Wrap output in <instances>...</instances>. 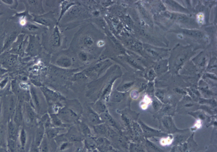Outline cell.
<instances>
[{
	"label": "cell",
	"instance_id": "obj_47",
	"mask_svg": "<svg viewBox=\"0 0 217 152\" xmlns=\"http://www.w3.org/2000/svg\"><path fill=\"white\" fill-rule=\"evenodd\" d=\"M2 135L1 133H0V145L2 144Z\"/></svg>",
	"mask_w": 217,
	"mask_h": 152
},
{
	"label": "cell",
	"instance_id": "obj_33",
	"mask_svg": "<svg viewBox=\"0 0 217 152\" xmlns=\"http://www.w3.org/2000/svg\"><path fill=\"white\" fill-rule=\"evenodd\" d=\"M148 76L149 78V79H153L154 78L155 76V73H154V71L152 69H151L149 72Z\"/></svg>",
	"mask_w": 217,
	"mask_h": 152
},
{
	"label": "cell",
	"instance_id": "obj_45",
	"mask_svg": "<svg viewBox=\"0 0 217 152\" xmlns=\"http://www.w3.org/2000/svg\"><path fill=\"white\" fill-rule=\"evenodd\" d=\"M2 2H4L6 3L7 4H12V3H13V1H3Z\"/></svg>",
	"mask_w": 217,
	"mask_h": 152
},
{
	"label": "cell",
	"instance_id": "obj_24",
	"mask_svg": "<svg viewBox=\"0 0 217 152\" xmlns=\"http://www.w3.org/2000/svg\"><path fill=\"white\" fill-rule=\"evenodd\" d=\"M83 42L85 45L87 46H89V47L92 46L94 43L93 39L89 36H86L85 38V39H84Z\"/></svg>",
	"mask_w": 217,
	"mask_h": 152
},
{
	"label": "cell",
	"instance_id": "obj_42",
	"mask_svg": "<svg viewBox=\"0 0 217 152\" xmlns=\"http://www.w3.org/2000/svg\"><path fill=\"white\" fill-rule=\"evenodd\" d=\"M198 19L199 22L200 23H202L203 22V15L202 14H200L198 16Z\"/></svg>",
	"mask_w": 217,
	"mask_h": 152
},
{
	"label": "cell",
	"instance_id": "obj_17",
	"mask_svg": "<svg viewBox=\"0 0 217 152\" xmlns=\"http://www.w3.org/2000/svg\"><path fill=\"white\" fill-rule=\"evenodd\" d=\"M69 2H70L69 1H68V2L65 1V2H64L63 3L62 5V11L60 19L61 17V16H62L63 14L65 12V11H67V9H68V8L70 6H72V5L74 4V3Z\"/></svg>",
	"mask_w": 217,
	"mask_h": 152
},
{
	"label": "cell",
	"instance_id": "obj_7",
	"mask_svg": "<svg viewBox=\"0 0 217 152\" xmlns=\"http://www.w3.org/2000/svg\"><path fill=\"white\" fill-rule=\"evenodd\" d=\"M101 118L102 120H104L106 123H107L109 124L112 126H115L116 124L114 120H113L111 116L107 112H105L104 113L101 114Z\"/></svg>",
	"mask_w": 217,
	"mask_h": 152
},
{
	"label": "cell",
	"instance_id": "obj_38",
	"mask_svg": "<svg viewBox=\"0 0 217 152\" xmlns=\"http://www.w3.org/2000/svg\"><path fill=\"white\" fill-rule=\"evenodd\" d=\"M28 28L30 31H34V30H37L38 29V27L33 25H30L28 26Z\"/></svg>",
	"mask_w": 217,
	"mask_h": 152
},
{
	"label": "cell",
	"instance_id": "obj_49",
	"mask_svg": "<svg viewBox=\"0 0 217 152\" xmlns=\"http://www.w3.org/2000/svg\"><path fill=\"white\" fill-rule=\"evenodd\" d=\"M0 152H8L7 151H6L5 149L4 148H2V147H0Z\"/></svg>",
	"mask_w": 217,
	"mask_h": 152
},
{
	"label": "cell",
	"instance_id": "obj_9",
	"mask_svg": "<svg viewBox=\"0 0 217 152\" xmlns=\"http://www.w3.org/2000/svg\"><path fill=\"white\" fill-rule=\"evenodd\" d=\"M67 137L68 138L72 141H79L81 140L82 138L80 135L76 131H73V130L69 132V133L67 135Z\"/></svg>",
	"mask_w": 217,
	"mask_h": 152
},
{
	"label": "cell",
	"instance_id": "obj_26",
	"mask_svg": "<svg viewBox=\"0 0 217 152\" xmlns=\"http://www.w3.org/2000/svg\"><path fill=\"white\" fill-rule=\"evenodd\" d=\"M31 93L33 97V100H34V103H35L36 106H37V107H39L40 104H39V100H38V97H37V95H36V92H35V91H34L33 89H32Z\"/></svg>",
	"mask_w": 217,
	"mask_h": 152
},
{
	"label": "cell",
	"instance_id": "obj_46",
	"mask_svg": "<svg viewBox=\"0 0 217 152\" xmlns=\"http://www.w3.org/2000/svg\"><path fill=\"white\" fill-rule=\"evenodd\" d=\"M18 152H24V148L23 147H20L18 150Z\"/></svg>",
	"mask_w": 217,
	"mask_h": 152
},
{
	"label": "cell",
	"instance_id": "obj_48",
	"mask_svg": "<svg viewBox=\"0 0 217 152\" xmlns=\"http://www.w3.org/2000/svg\"><path fill=\"white\" fill-rule=\"evenodd\" d=\"M75 152H83L82 149L81 148H77V150H76Z\"/></svg>",
	"mask_w": 217,
	"mask_h": 152
},
{
	"label": "cell",
	"instance_id": "obj_30",
	"mask_svg": "<svg viewBox=\"0 0 217 152\" xmlns=\"http://www.w3.org/2000/svg\"><path fill=\"white\" fill-rule=\"evenodd\" d=\"M29 152H39V147L36 146L34 143H33L31 146Z\"/></svg>",
	"mask_w": 217,
	"mask_h": 152
},
{
	"label": "cell",
	"instance_id": "obj_28",
	"mask_svg": "<svg viewBox=\"0 0 217 152\" xmlns=\"http://www.w3.org/2000/svg\"><path fill=\"white\" fill-rule=\"evenodd\" d=\"M16 61V57L15 56H11L9 57L7 61V63L9 66L12 65Z\"/></svg>",
	"mask_w": 217,
	"mask_h": 152
},
{
	"label": "cell",
	"instance_id": "obj_27",
	"mask_svg": "<svg viewBox=\"0 0 217 152\" xmlns=\"http://www.w3.org/2000/svg\"><path fill=\"white\" fill-rule=\"evenodd\" d=\"M81 128H82V131L85 135H89V134L90 133V130L86 125L84 124L82 125Z\"/></svg>",
	"mask_w": 217,
	"mask_h": 152
},
{
	"label": "cell",
	"instance_id": "obj_5",
	"mask_svg": "<svg viewBox=\"0 0 217 152\" xmlns=\"http://www.w3.org/2000/svg\"><path fill=\"white\" fill-rule=\"evenodd\" d=\"M182 32L183 33L185 34L193 36V37L201 38L203 36V33L200 31H197V30L185 29V30H183Z\"/></svg>",
	"mask_w": 217,
	"mask_h": 152
},
{
	"label": "cell",
	"instance_id": "obj_14",
	"mask_svg": "<svg viewBox=\"0 0 217 152\" xmlns=\"http://www.w3.org/2000/svg\"><path fill=\"white\" fill-rule=\"evenodd\" d=\"M20 142L21 147L24 148L27 142V134L24 129H22L21 131L20 134Z\"/></svg>",
	"mask_w": 217,
	"mask_h": 152
},
{
	"label": "cell",
	"instance_id": "obj_18",
	"mask_svg": "<svg viewBox=\"0 0 217 152\" xmlns=\"http://www.w3.org/2000/svg\"><path fill=\"white\" fill-rule=\"evenodd\" d=\"M35 21L39 23L45 25H50L51 24V22L49 19H46L45 17H37L35 19Z\"/></svg>",
	"mask_w": 217,
	"mask_h": 152
},
{
	"label": "cell",
	"instance_id": "obj_36",
	"mask_svg": "<svg viewBox=\"0 0 217 152\" xmlns=\"http://www.w3.org/2000/svg\"><path fill=\"white\" fill-rule=\"evenodd\" d=\"M68 146H69L68 143L65 142V143H63V144L61 145L60 149H61V150H65V149L67 148V147H68Z\"/></svg>",
	"mask_w": 217,
	"mask_h": 152
},
{
	"label": "cell",
	"instance_id": "obj_10",
	"mask_svg": "<svg viewBox=\"0 0 217 152\" xmlns=\"http://www.w3.org/2000/svg\"><path fill=\"white\" fill-rule=\"evenodd\" d=\"M95 131L96 133L100 135H104L106 133L107 129L106 127L104 124H99L94 127Z\"/></svg>",
	"mask_w": 217,
	"mask_h": 152
},
{
	"label": "cell",
	"instance_id": "obj_25",
	"mask_svg": "<svg viewBox=\"0 0 217 152\" xmlns=\"http://www.w3.org/2000/svg\"><path fill=\"white\" fill-rule=\"evenodd\" d=\"M81 9L80 8L77 7H75L71 9L70 12V14L72 15H75L79 14L81 13Z\"/></svg>",
	"mask_w": 217,
	"mask_h": 152
},
{
	"label": "cell",
	"instance_id": "obj_39",
	"mask_svg": "<svg viewBox=\"0 0 217 152\" xmlns=\"http://www.w3.org/2000/svg\"><path fill=\"white\" fill-rule=\"evenodd\" d=\"M184 59H185V57L184 56H181V57L179 58L177 61V64H180L184 61Z\"/></svg>",
	"mask_w": 217,
	"mask_h": 152
},
{
	"label": "cell",
	"instance_id": "obj_6",
	"mask_svg": "<svg viewBox=\"0 0 217 152\" xmlns=\"http://www.w3.org/2000/svg\"><path fill=\"white\" fill-rule=\"evenodd\" d=\"M57 64L61 67H68L72 65V61L67 57H61L57 61Z\"/></svg>",
	"mask_w": 217,
	"mask_h": 152
},
{
	"label": "cell",
	"instance_id": "obj_35",
	"mask_svg": "<svg viewBox=\"0 0 217 152\" xmlns=\"http://www.w3.org/2000/svg\"><path fill=\"white\" fill-rule=\"evenodd\" d=\"M80 57L82 61H86L87 60V56L84 53H81L80 54Z\"/></svg>",
	"mask_w": 217,
	"mask_h": 152
},
{
	"label": "cell",
	"instance_id": "obj_15",
	"mask_svg": "<svg viewBox=\"0 0 217 152\" xmlns=\"http://www.w3.org/2000/svg\"><path fill=\"white\" fill-rule=\"evenodd\" d=\"M59 128H49L46 131L47 137L49 138H54L59 133Z\"/></svg>",
	"mask_w": 217,
	"mask_h": 152
},
{
	"label": "cell",
	"instance_id": "obj_20",
	"mask_svg": "<svg viewBox=\"0 0 217 152\" xmlns=\"http://www.w3.org/2000/svg\"><path fill=\"white\" fill-rule=\"evenodd\" d=\"M86 146L88 149L93 150L95 148L96 144L95 141L93 139L90 138L87 139L86 141Z\"/></svg>",
	"mask_w": 217,
	"mask_h": 152
},
{
	"label": "cell",
	"instance_id": "obj_4",
	"mask_svg": "<svg viewBox=\"0 0 217 152\" xmlns=\"http://www.w3.org/2000/svg\"><path fill=\"white\" fill-rule=\"evenodd\" d=\"M8 131H9V138L14 140H16L17 135V129L15 125L12 122H10L9 123Z\"/></svg>",
	"mask_w": 217,
	"mask_h": 152
},
{
	"label": "cell",
	"instance_id": "obj_13",
	"mask_svg": "<svg viewBox=\"0 0 217 152\" xmlns=\"http://www.w3.org/2000/svg\"><path fill=\"white\" fill-rule=\"evenodd\" d=\"M43 91L45 95L47 96V98H49V99L53 100V99H57V98H58V96H59L57 94L53 92L51 90H49V89H47V88H44Z\"/></svg>",
	"mask_w": 217,
	"mask_h": 152
},
{
	"label": "cell",
	"instance_id": "obj_11",
	"mask_svg": "<svg viewBox=\"0 0 217 152\" xmlns=\"http://www.w3.org/2000/svg\"><path fill=\"white\" fill-rule=\"evenodd\" d=\"M39 148V152H50L49 144H48L47 139L45 137L43 140Z\"/></svg>",
	"mask_w": 217,
	"mask_h": 152
},
{
	"label": "cell",
	"instance_id": "obj_3",
	"mask_svg": "<svg viewBox=\"0 0 217 152\" xmlns=\"http://www.w3.org/2000/svg\"><path fill=\"white\" fill-rule=\"evenodd\" d=\"M44 127H39L36 132L34 142V144L36 146L39 147L40 145L41 144L44 138Z\"/></svg>",
	"mask_w": 217,
	"mask_h": 152
},
{
	"label": "cell",
	"instance_id": "obj_2",
	"mask_svg": "<svg viewBox=\"0 0 217 152\" xmlns=\"http://www.w3.org/2000/svg\"><path fill=\"white\" fill-rule=\"evenodd\" d=\"M88 120L89 122L93 124L97 125L102 123L103 122L102 119L100 118V117L98 115L97 113L93 112V111H90L88 113Z\"/></svg>",
	"mask_w": 217,
	"mask_h": 152
},
{
	"label": "cell",
	"instance_id": "obj_12",
	"mask_svg": "<svg viewBox=\"0 0 217 152\" xmlns=\"http://www.w3.org/2000/svg\"><path fill=\"white\" fill-rule=\"evenodd\" d=\"M38 49V46L36 44V42L35 40H31L29 44V47H28V51L30 53L32 54H34L36 53Z\"/></svg>",
	"mask_w": 217,
	"mask_h": 152
},
{
	"label": "cell",
	"instance_id": "obj_37",
	"mask_svg": "<svg viewBox=\"0 0 217 152\" xmlns=\"http://www.w3.org/2000/svg\"><path fill=\"white\" fill-rule=\"evenodd\" d=\"M133 48H134L135 50H140V48H141V46L140 45V44L138 43H135L133 45V46H132Z\"/></svg>",
	"mask_w": 217,
	"mask_h": 152
},
{
	"label": "cell",
	"instance_id": "obj_32",
	"mask_svg": "<svg viewBox=\"0 0 217 152\" xmlns=\"http://www.w3.org/2000/svg\"><path fill=\"white\" fill-rule=\"evenodd\" d=\"M174 18H175V19H177V20H178V21H183V22H184V21H186V20L187 19V17L181 15H174Z\"/></svg>",
	"mask_w": 217,
	"mask_h": 152
},
{
	"label": "cell",
	"instance_id": "obj_43",
	"mask_svg": "<svg viewBox=\"0 0 217 152\" xmlns=\"http://www.w3.org/2000/svg\"><path fill=\"white\" fill-rule=\"evenodd\" d=\"M156 95L159 98H160V99H163V94L162 93H160V92H157Z\"/></svg>",
	"mask_w": 217,
	"mask_h": 152
},
{
	"label": "cell",
	"instance_id": "obj_31",
	"mask_svg": "<svg viewBox=\"0 0 217 152\" xmlns=\"http://www.w3.org/2000/svg\"><path fill=\"white\" fill-rule=\"evenodd\" d=\"M147 51L150 54V55L154 56V57L157 56L159 55L158 53L156 51L153 50V49H151V48L147 49Z\"/></svg>",
	"mask_w": 217,
	"mask_h": 152
},
{
	"label": "cell",
	"instance_id": "obj_19",
	"mask_svg": "<svg viewBox=\"0 0 217 152\" xmlns=\"http://www.w3.org/2000/svg\"><path fill=\"white\" fill-rule=\"evenodd\" d=\"M16 36V33H12L10 35H9V37L7 38L5 42V45H4V48H7L13 42L14 39H15Z\"/></svg>",
	"mask_w": 217,
	"mask_h": 152
},
{
	"label": "cell",
	"instance_id": "obj_40",
	"mask_svg": "<svg viewBox=\"0 0 217 152\" xmlns=\"http://www.w3.org/2000/svg\"><path fill=\"white\" fill-rule=\"evenodd\" d=\"M132 84H133L132 83H129L126 84H125L124 85V86L122 87V89H123V90H127V89L129 88Z\"/></svg>",
	"mask_w": 217,
	"mask_h": 152
},
{
	"label": "cell",
	"instance_id": "obj_8",
	"mask_svg": "<svg viewBox=\"0 0 217 152\" xmlns=\"http://www.w3.org/2000/svg\"><path fill=\"white\" fill-rule=\"evenodd\" d=\"M22 119L23 115L21 107L20 106H19L17 111H16V113H15L14 121L17 124H21L22 122Z\"/></svg>",
	"mask_w": 217,
	"mask_h": 152
},
{
	"label": "cell",
	"instance_id": "obj_16",
	"mask_svg": "<svg viewBox=\"0 0 217 152\" xmlns=\"http://www.w3.org/2000/svg\"><path fill=\"white\" fill-rule=\"evenodd\" d=\"M8 147L10 152H16L17 146L15 140L9 138L8 140Z\"/></svg>",
	"mask_w": 217,
	"mask_h": 152
},
{
	"label": "cell",
	"instance_id": "obj_44",
	"mask_svg": "<svg viewBox=\"0 0 217 152\" xmlns=\"http://www.w3.org/2000/svg\"><path fill=\"white\" fill-rule=\"evenodd\" d=\"M153 105H154L153 106H154L155 109L158 108L159 106V104L157 102H156V101L154 102V103L153 104Z\"/></svg>",
	"mask_w": 217,
	"mask_h": 152
},
{
	"label": "cell",
	"instance_id": "obj_23",
	"mask_svg": "<svg viewBox=\"0 0 217 152\" xmlns=\"http://www.w3.org/2000/svg\"><path fill=\"white\" fill-rule=\"evenodd\" d=\"M27 112L29 118L33 121L35 117V113L33 112L31 108L29 106H27Z\"/></svg>",
	"mask_w": 217,
	"mask_h": 152
},
{
	"label": "cell",
	"instance_id": "obj_22",
	"mask_svg": "<svg viewBox=\"0 0 217 152\" xmlns=\"http://www.w3.org/2000/svg\"><path fill=\"white\" fill-rule=\"evenodd\" d=\"M123 97H124V95L123 94L119 93H114L112 95L111 99L113 102H119L122 100Z\"/></svg>",
	"mask_w": 217,
	"mask_h": 152
},
{
	"label": "cell",
	"instance_id": "obj_21",
	"mask_svg": "<svg viewBox=\"0 0 217 152\" xmlns=\"http://www.w3.org/2000/svg\"><path fill=\"white\" fill-rule=\"evenodd\" d=\"M95 109L98 113L102 114L104 113L106 110V106L103 103L98 102L96 105Z\"/></svg>",
	"mask_w": 217,
	"mask_h": 152
},
{
	"label": "cell",
	"instance_id": "obj_1",
	"mask_svg": "<svg viewBox=\"0 0 217 152\" xmlns=\"http://www.w3.org/2000/svg\"><path fill=\"white\" fill-rule=\"evenodd\" d=\"M51 44L54 47L60 46L61 44V35L59 28L55 26L52 34L51 39Z\"/></svg>",
	"mask_w": 217,
	"mask_h": 152
},
{
	"label": "cell",
	"instance_id": "obj_29",
	"mask_svg": "<svg viewBox=\"0 0 217 152\" xmlns=\"http://www.w3.org/2000/svg\"><path fill=\"white\" fill-rule=\"evenodd\" d=\"M52 117L53 121L54 124L57 126H61L62 124L61 123V120H60L57 117L53 115L52 116Z\"/></svg>",
	"mask_w": 217,
	"mask_h": 152
},
{
	"label": "cell",
	"instance_id": "obj_34",
	"mask_svg": "<svg viewBox=\"0 0 217 152\" xmlns=\"http://www.w3.org/2000/svg\"><path fill=\"white\" fill-rule=\"evenodd\" d=\"M75 78L77 80H84L86 77L83 74L79 73L75 76Z\"/></svg>",
	"mask_w": 217,
	"mask_h": 152
},
{
	"label": "cell",
	"instance_id": "obj_41",
	"mask_svg": "<svg viewBox=\"0 0 217 152\" xmlns=\"http://www.w3.org/2000/svg\"><path fill=\"white\" fill-rule=\"evenodd\" d=\"M128 61H129V62L131 63V64H132V65H133L135 66H138V65L137 63L136 62H135V60H133V59H129V60H128Z\"/></svg>",
	"mask_w": 217,
	"mask_h": 152
}]
</instances>
